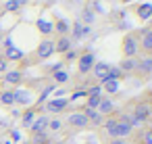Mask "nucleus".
<instances>
[{
  "instance_id": "f257e3e1",
  "label": "nucleus",
  "mask_w": 152,
  "mask_h": 144,
  "mask_svg": "<svg viewBox=\"0 0 152 144\" xmlns=\"http://www.w3.org/2000/svg\"><path fill=\"white\" fill-rule=\"evenodd\" d=\"M150 113H152V109H150V104H148V102H137V104L133 107L131 115H129V123H131V127L146 123V121H148V117H150Z\"/></svg>"
},
{
  "instance_id": "f03ea898",
  "label": "nucleus",
  "mask_w": 152,
  "mask_h": 144,
  "mask_svg": "<svg viewBox=\"0 0 152 144\" xmlns=\"http://www.w3.org/2000/svg\"><path fill=\"white\" fill-rule=\"evenodd\" d=\"M137 50H140V44H137L135 34H127V36L123 38V42H121V52H123V57H125V59H133V57H137Z\"/></svg>"
},
{
  "instance_id": "7ed1b4c3",
  "label": "nucleus",
  "mask_w": 152,
  "mask_h": 144,
  "mask_svg": "<svg viewBox=\"0 0 152 144\" xmlns=\"http://www.w3.org/2000/svg\"><path fill=\"white\" fill-rule=\"evenodd\" d=\"M131 132H133V127H131V123H129V117L127 115H121V117H117V127H115V138H127V136H131Z\"/></svg>"
},
{
  "instance_id": "20e7f679",
  "label": "nucleus",
  "mask_w": 152,
  "mask_h": 144,
  "mask_svg": "<svg viewBox=\"0 0 152 144\" xmlns=\"http://www.w3.org/2000/svg\"><path fill=\"white\" fill-rule=\"evenodd\" d=\"M94 63H96L94 54H92V52H83V54L77 59V71H79L81 75H86V73H90V71H92Z\"/></svg>"
},
{
  "instance_id": "39448f33",
  "label": "nucleus",
  "mask_w": 152,
  "mask_h": 144,
  "mask_svg": "<svg viewBox=\"0 0 152 144\" xmlns=\"http://www.w3.org/2000/svg\"><path fill=\"white\" fill-rule=\"evenodd\" d=\"M36 54H38V59H50L52 54H54V42L52 40H42L40 44H38V50H36Z\"/></svg>"
},
{
  "instance_id": "423d86ee",
  "label": "nucleus",
  "mask_w": 152,
  "mask_h": 144,
  "mask_svg": "<svg viewBox=\"0 0 152 144\" xmlns=\"http://www.w3.org/2000/svg\"><path fill=\"white\" fill-rule=\"evenodd\" d=\"M67 123H69L71 127H77V129L90 125V123H88V117L83 115V111H75V113H71V115L67 117Z\"/></svg>"
},
{
  "instance_id": "0eeeda50",
  "label": "nucleus",
  "mask_w": 152,
  "mask_h": 144,
  "mask_svg": "<svg viewBox=\"0 0 152 144\" xmlns=\"http://www.w3.org/2000/svg\"><path fill=\"white\" fill-rule=\"evenodd\" d=\"M108 71H110V65L108 63H94V67H92V73H94V77L102 84V82H106L108 79Z\"/></svg>"
},
{
  "instance_id": "6e6552de",
  "label": "nucleus",
  "mask_w": 152,
  "mask_h": 144,
  "mask_svg": "<svg viewBox=\"0 0 152 144\" xmlns=\"http://www.w3.org/2000/svg\"><path fill=\"white\" fill-rule=\"evenodd\" d=\"M29 129H31V134H46V129H48V117H44V115H36V119L31 121V125H29Z\"/></svg>"
},
{
  "instance_id": "1a4fd4ad",
  "label": "nucleus",
  "mask_w": 152,
  "mask_h": 144,
  "mask_svg": "<svg viewBox=\"0 0 152 144\" xmlns=\"http://www.w3.org/2000/svg\"><path fill=\"white\" fill-rule=\"evenodd\" d=\"M23 79V71L21 69H13V71H4V84H11V86H19Z\"/></svg>"
},
{
  "instance_id": "9d476101",
  "label": "nucleus",
  "mask_w": 152,
  "mask_h": 144,
  "mask_svg": "<svg viewBox=\"0 0 152 144\" xmlns=\"http://www.w3.org/2000/svg\"><path fill=\"white\" fill-rule=\"evenodd\" d=\"M96 111H98L102 117H110V115L115 113V104H113L110 98H104V96H102V100H100V104H98Z\"/></svg>"
},
{
  "instance_id": "9b49d317",
  "label": "nucleus",
  "mask_w": 152,
  "mask_h": 144,
  "mask_svg": "<svg viewBox=\"0 0 152 144\" xmlns=\"http://www.w3.org/2000/svg\"><path fill=\"white\" fill-rule=\"evenodd\" d=\"M140 48L144 50V52H148V54H152V32L150 29H146V32H142V38H140Z\"/></svg>"
},
{
  "instance_id": "f8f14e48",
  "label": "nucleus",
  "mask_w": 152,
  "mask_h": 144,
  "mask_svg": "<svg viewBox=\"0 0 152 144\" xmlns=\"http://www.w3.org/2000/svg\"><path fill=\"white\" fill-rule=\"evenodd\" d=\"M67 50H71V38H69V36H61V38L54 42V52L65 54Z\"/></svg>"
},
{
  "instance_id": "ddd939ff",
  "label": "nucleus",
  "mask_w": 152,
  "mask_h": 144,
  "mask_svg": "<svg viewBox=\"0 0 152 144\" xmlns=\"http://www.w3.org/2000/svg\"><path fill=\"white\" fill-rule=\"evenodd\" d=\"M67 104H69V100H65V98L50 100V102H46V111H50V113H61V111L67 109Z\"/></svg>"
},
{
  "instance_id": "4468645a",
  "label": "nucleus",
  "mask_w": 152,
  "mask_h": 144,
  "mask_svg": "<svg viewBox=\"0 0 152 144\" xmlns=\"http://www.w3.org/2000/svg\"><path fill=\"white\" fill-rule=\"evenodd\" d=\"M83 115L88 117V123H94V125H100L104 121V117L96 111V109H83Z\"/></svg>"
},
{
  "instance_id": "2eb2a0df",
  "label": "nucleus",
  "mask_w": 152,
  "mask_h": 144,
  "mask_svg": "<svg viewBox=\"0 0 152 144\" xmlns=\"http://www.w3.org/2000/svg\"><path fill=\"white\" fill-rule=\"evenodd\" d=\"M4 59H7V61H21V59H23V50H19V48H15V46L11 44V46H7V50H4Z\"/></svg>"
},
{
  "instance_id": "dca6fc26",
  "label": "nucleus",
  "mask_w": 152,
  "mask_h": 144,
  "mask_svg": "<svg viewBox=\"0 0 152 144\" xmlns=\"http://www.w3.org/2000/svg\"><path fill=\"white\" fill-rule=\"evenodd\" d=\"M100 88L106 94H115V92H119V79H106V82L100 84Z\"/></svg>"
},
{
  "instance_id": "f3484780",
  "label": "nucleus",
  "mask_w": 152,
  "mask_h": 144,
  "mask_svg": "<svg viewBox=\"0 0 152 144\" xmlns=\"http://www.w3.org/2000/svg\"><path fill=\"white\" fill-rule=\"evenodd\" d=\"M0 102L7 104V107L15 104V94H13V90H2V92H0Z\"/></svg>"
},
{
  "instance_id": "a211bd4d",
  "label": "nucleus",
  "mask_w": 152,
  "mask_h": 144,
  "mask_svg": "<svg viewBox=\"0 0 152 144\" xmlns=\"http://www.w3.org/2000/svg\"><path fill=\"white\" fill-rule=\"evenodd\" d=\"M135 69H140L142 73H150L152 71V57H146V59L137 61V67Z\"/></svg>"
},
{
  "instance_id": "6ab92c4d",
  "label": "nucleus",
  "mask_w": 152,
  "mask_h": 144,
  "mask_svg": "<svg viewBox=\"0 0 152 144\" xmlns=\"http://www.w3.org/2000/svg\"><path fill=\"white\" fill-rule=\"evenodd\" d=\"M25 4V0H9V2H4V11L9 13H15L17 9H21Z\"/></svg>"
},
{
  "instance_id": "aec40b11",
  "label": "nucleus",
  "mask_w": 152,
  "mask_h": 144,
  "mask_svg": "<svg viewBox=\"0 0 152 144\" xmlns=\"http://www.w3.org/2000/svg\"><path fill=\"white\" fill-rule=\"evenodd\" d=\"M90 34V27H86V25H81V23H75V27H73V38H83V36H88Z\"/></svg>"
},
{
  "instance_id": "412c9836",
  "label": "nucleus",
  "mask_w": 152,
  "mask_h": 144,
  "mask_svg": "<svg viewBox=\"0 0 152 144\" xmlns=\"http://www.w3.org/2000/svg\"><path fill=\"white\" fill-rule=\"evenodd\" d=\"M137 17L144 19V21L150 19V17H152V4H142V7L137 9Z\"/></svg>"
},
{
  "instance_id": "4be33fe9",
  "label": "nucleus",
  "mask_w": 152,
  "mask_h": 144,
  "mask_svg": "<svg viewBox=\"0 0 152 144\" xmlns=\"http://www.w3.org/2000/svg\"><path fill=\"white\" fill-rule=\"evenodd\" d=\"M100 100H102V94H96V96H88V100H86V109H98Z\"/></svg>"
},
{
  "instance_id": "5701e85b",
  "label": "nucleus",
  "mask_w": 152,
  "mask_h": 144,
  "mask_svg": "<svg viewBox=\"0 0 152 144\" xmlns=\"http://www.w3.org/2000/svg\"><path fill=\"white\" fill-rule=\"evenodd\" d=\"M52 29H56L58 34H63V36H67V32H69V25H67V21H63V19H58L56 23H52Z\"/></svg>"
},
{
  "instance_id": "b1692460",
  "label": "nucleus",
  "mask_w": 152,
  "mask_h": 144,
  "mask_svg": "<svg viewBox=\"0 0 152 144\" xmlns=\"http://www.w3.org/2000/svg\"><path fill=\"white\" fill-rule=\"evenodd\" d=\"M135 67H137V61H133V59H125V61L121 63L119 69H121V71H133Z\"/></svg>"
},
{
  "instance_id": "393cba45",
  "label": "nucleus",
  "mask_w": 152,
  "mask_h": 144,
  "mask_svg": "<svg viewBox=\"0 0 152 144\" xmlns=\"http://www.w3.org/2000/svg\"><path fill=\"white\" fill-rule=\"evenodd\" d=\"M34 119H36V111H34V109H27V111L23 113V125H25V127H29Z\"/></svg>"
},
{
  "instance_id": "a878e982",
  "label": "nucleus",
  "mask_w": 152,
  "mask_h": 144,
  "mask_svg": "<svg viewBox=\"0 0 152 144\" xmlns=\"http://www.w3.org/2000/svg\"><path fill=\"white\" fill-rule=\"evenodd\" d=\"M31 144H50L46 134H31Z\"/></svg>"
},
{
  "instance_id": "bb28decb",
  "label": "nucleus",
  "mask_w": 152,
  "mask_h": 144,
  "mask_svg": "<svg viewBox=\"0 0 152 144\" xmlns=\"http://www.w3.org/2000/svg\"><path fill=\"white\" fill-rule=\"evenodd\" d=\"M140 140H142V144H152V125H150L148 129H144V132H142Z\"/></svg>"
},
{
  "instance_id": "cd10ccee",
  "label": "nucleus",
  "mask_w": 152,
  "mask_h": 144,
  "mask_svg": "<svg viewBox=\"0 0 152 144\" xmlns=\"http://www.w3.org/2000/svg\"><path fill=\"white\" fill-rule=\"evenodd\" d=\"M67 79H69V75H67L65 71H54V82H56V84H65Z\"/></svg>"
},
{
  "instance_id": "c85d7f7f",
  "label": "nucleus",
  "mask_w": 152,
  "mask_h": 144,
  "mask_svg": "<svg viewBox=\"0 0 152 144\" xmlns=\"http://www.w3.org/2000/svg\"><path fill=\"white\" fill-rule=\"evenodd\" d=\"M38 27L42 34H50L52 32V23H46V21H38Z\"/></svg>"
},
{
  "instance_id": "c756f323",
  "label": "nucleus",
  "mask_w": 152,
  "mask_h": 144,
  "mask_svg": "<svg viewBox=\"0 0 152 144\" xmlns=\"http://www.w3.org/2000/svg\"><path fill=\"white\" fill-rule=\"evenodd\" d=\"M48 127H50L52 132H58V129L63 127V123H61V119H48Z\"/></svg>"
},
{
  "instance_id": "7c9ffc66",
  "label": "nucleus",
  "mask_w": 152,
  "mask_h": 144,
  "mask_svg": "<svg viewBox=\"0 0 152 144\" xmlns=\"http://www.w3.org/2000/svg\"><path fill=\"white\" fill-rule=\"evenodd\" d=\"M7 67H9V61H7L4 57H0V73H4V71H7Z\"/></svg>"
},
{
  "instance_id": "2f4dec72",
  "label": "nucleus",
  "mask_w": 152,
  "mask_h": 144,
  "mask_svg": "<svg viewBox=\"0 0 152 144\" xmlns=\"http://www.w3.org/2000/svg\"><path fill=\"white\" fill-rule=\"evenodd\" d=\"M73 59H77V54H75L73 50H67V52H65V61H73Z\"/></svg>"
},
{
  "instance_id": "473e14b6",
  "label": "nucleus",
  "mask_w": 152,
  "mask_h": 144,
  "mask_svg": "<svg viewBox=\"0 0 152 144\" xmlns=\"http://www.w3.org/2000/svg\"><path fill=\"white\" fill-rule=\"evenodd\" d=\"M108 144H127V140H123V138H110Z\"/></svg>"
},
{
  "instance_id": "72a5a7b5",
  "label": "nucleus",
  "mask_w": 152,
  "mask_h": 144,
  "mask_svg": "<svg viewBox=\"0 0 152 144\" xmlns=\"http://www.w3.org/2000/svg\"><path fill=\"white\" fill-rule=\"evenodd\" d=\"M83 19H86L88 23H92V21H94V15H92L90 11H86V13H83Z\"/></svg>"
},
{
  "instance_id": "f704fd0d",
  "label": "nucleus",
  "mask_w": 152,
  "mask_h": 144,
  "mask_svg": "<svg viewBox=\"0 0 152 144\" xmlns=\"http://www.w3.org/2000/svg\"><path fill=\"white\" fill-rule=\"evenodd\" d=\"M50 144H63V142H50Z\"/></svg>"
},
{
  "instance_id": "c9c22d12",
  "label": "nucleus",
  "mask_w": 152,
  "mask_h": 144,
  "mask_svg": "<svg viewBox=\"0 0 152 144\" xmlns=\"http://www.w3.org/2000/svg\"><path fill=\"white\" fill-rule=\"evenodd\" d=\"M150 32H152V25H150Z\"/></svg>"
},
{
  "instance_id": "e433bc0d",
  "label": "nucleus",
  "mask_w": 152,
  "mask_h": 144,
  "mask_svg": "<svg viewBox=\"0 0 152 144\" xmlns=\"http://www.w3.org/2000/svg\"><path fill=\"white\" fill-rule=\"evenodd\" d=\"M125 2H129V0H125Z\"/></svg>"
},
{
  "instance_id": "4c0bfd02",
  "label": "nucleus",
  "mask_w": 152,
  "mask_h": 144,
  "mask_svg": "<svg viewBox=\"0 0 152 144\" xmlns=\"http://www.w3.org/2000/svg\"><path fill=\"white\" fill-rule=\"evenodd\" d=\"M7 2H9V0H7Z\"/></svg>"
}]
</instances>
